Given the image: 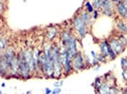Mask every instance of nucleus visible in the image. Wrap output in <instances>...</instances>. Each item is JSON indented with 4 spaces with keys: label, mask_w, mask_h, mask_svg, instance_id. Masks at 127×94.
<instances>
[{
    "label": "nucleus",
    "mask_w": 127,
    "mask_h": 94,
    "mask_svg": "<svg viewBox=\"0 0 127 94\" xmlns=\"http://www.w3.org/2000/svg\"><path fill=\"white\" fill-rule=\"evenodd\" d=\"M45 54H46V62L43 65L42 70L47 77H53L54 75V68H53V59L52 54H51V47L47 45L45 48Z\"/></svg>",
    "instance_id": "1"
},
{
    "label": "nucleus",
    "mask_w": 127,
    "mask_h": 94,
    "mask_svg": "<svg viewBox=\"0 0 127 94\" xmlns=\"http://www.w3.org/2000/svg\"><path fill=\"white\" fill-rule=\"evenodd\" d=\"M59 49L60 47L57 45H53L51 47V54H52V59H53V68H54V75L53 77L59 78L61 74L63 73V66L60 60V56H59Z\"/></svg>",
    "instance_id": "2"
},
{
    "label": "nucleus",
    "mask_w": 127,
    "mask_h": 94,
    "mask_svg": "<svg viewBox=\"0 0 127 94\" xmlns=\"http://www.w3.org/2000/svg\"><path fill=\"white\" fill-rule=\"evenodd\" d=\"M73 26L75 30L79 34L80 38L84 39L87 34V25L85 23V21L80 16H77L73 20Z\"/></svg>",
    "instance_id": "3"
},
{
    "label": "nucleus",
    "mask_w": 127,
    "mask_h": 94,
    "mask_svg": "<svg viewBox=\"0 0 127 94\" xmlns=\"http://www.w3.org/2000/svg\"><path fill=\"white\" fill-rule=\"evenodd\" d=\"M71 64H72V68L74 69L75 71H82L84 70L85 67V58L83 57V54L81 52H78L75 57L72 58L71 60Z\"/></svg>",
    "instance_id": "4"
},
{
    "label": "nucleus",
    "mask_w": 127,
    "mask_h": 94,
    "mask_svg": "<svg viewBox=\"0 0 127 94\" xmlns=\"http://www.w3.org/2000/svg\"><path fill=\"white\" fill-rule=\"evenodd\" d=\"M108 42H109V45L112 48V50L116 53L118 56L124 52L125 46L122 44V42H121V41L118 38H112V39L109 40Z\"/></svg>",
    "instance_id": "5"
},
{
    "label": "nucleus",
    "mask_w": 127,
    "mask_h": 94,
    "mask_svg": "<svg viewBox=\"0 0 127 94\" xmlns=\"http://www.w3.org/2000/svg\"><path fill=\"white\" fill-rule=\"evenodd\" d=\"M64 47L66 48V51H67L68 56L72 59L75 57V55L78 53V47H77V40H76V38L74 36H71L68 43L66 44V46Z\"/></svg>",
    "instance_id": "6"
},
{
    "label": "nucleus",
    "mask_w": 127,
    "mask_h": 94,
    "mask_svg": "<svg viewBox=\"0 0 127 94\" xmlns=\"http://www.w3.org/2000/svg\"><path fill=\"white\" fill-rule=\"evenodd\" d=\"M19 69H20V72H21L22 76L24 78H28L30 76V68H29V65L27 61L25 60V58L23 57V55L20 56L19 58Z\"/></svg>",
    "instance_id": "7"
},
{
    "label": "nucleus",
    "mask_w": 127,
    "mask_h": 94,
    "mask_svg": "<svg viewBox=\"0 0 127 94\" xmlns=\"http://www.w3.org/2000/svg\"><path fill=\"white\" fill-rule=\"evenodd\" d=\"M115 10L117 11L119 16L127 21V8L122 4V2L115 5Z\"/></svg>",
    "instance_id": "8"
},
{
    "label": "nucleus",
    "mask_w": 127,
    "mask_h": 94,
    "mask_svg": "<svg viewBox=\"0 0 127 94\" xmlns=\"http://www.w3.org/2000/svg\"><path fill=\"white\" fill-rule=\"evenodd\" d=\"M110 45H109V42H106V41H103L100 43V51H101V54L106 58L108 59V56H109V50H110Z\"/></svg>",
    "instance_id": "9"
},
{
    "label": "nucleus",
    "mask_w": 127,
    "mask_h": 94,
    "mask_svg": "<svg viewBox=\"0 0 127 94\" xmlns=\"http://www.w3.org/2000/svg\"><path fill=\"white\" fill-rule=\"evenodd\" d=\"M116 28L120 33H126L127 34V21L124 19H119L116 22Z\"/></svg>",
    "instance_id": "10"
},
{
    "label": "nucleus",
    "mask_w": 127,
    "mask_h": 94,
    "mask_svg": "<svg viewBox=\"0 0 127 94\" xmlns=\"http://www.w3.org/2000/svg\"><path fill=\"white\" fill-rule=\"evenodd\" d=\"M111 88L112 86H110L108 83L102 82V84L100 86V88L98 89V92L102 94H111Z\"/></svg>",
    "instance_id": "11"
},
{
    "label": "nucleus",
    "mask_w": 127,
    "mask_h": 94,
    "mask_svg": "<svg viewBox=\"0 0 127 94\" xmlns=\"http://www.w3.org/2000/svg\"><path fill=\"white\" fill-rule=\"evenodd\" d=\"M71 33H69L67 31H64L62 33V36H61V40H62V45L64 46H66V44L68 43L69 40L71 38Z\"/></svg>",
    "instance_id": "12"
},
{
    "label": "nucleus",
    "mask_w": 127,
    "mask_h": 94,
    "mask_svg": "<svg viewBox=\"0 0 127 94\" xmlns=\"http://www.w3.org/2000/svg\"><path fill=\"white\" fill-rule=\"evenodd\" d=\"M57 35V29L55 27H51V28H48V33H47V39L48 41H52L54 40V38Z\"/></svg>",
    "instance_id": "13"
},
{
    "label": "nucleus",
    "mask_w": 127,
    "mask_h": 94,
    "mask_svg": "<svg viewBox=\"0 0 127 94\" xmlns=\"http://www.w3.org/2000/svg\"><path fill=\"white\" fill-rule=\"evenodd\" d=\"M80 17L85 21V23L87 25V26L91 23V15H90L89 12H87L86 11H84V12H82L81 15H80Z\"/></svg>",
    "instance_id": "14"
},
{
    "label": "nucleus",
    "mask_w": 127,
    "mask_h": 94,
    "mask_svg": "<svg viewBox=\"0 0 127 94\" xmlns=\"http://www.w3.org/2000/svg\"><path fill=\"white\" fill-rule=\"evenodd\" d=\"M14 58V53H13V51H12V49H9L8 51H6L5 53V60L7 61V62L9 63V65H10V63H11V61L12 60V58Z\"/></svg>",
    "instance_id": "15"
},
{
    "label": "nucleus",
    "mask_w": 127,
    "mask_h": 94,
    "mask_svg": "<svg viewBox=\"0 0 127 94\" xmlns=\"http://www.w3.org/2000/svg\"><path fill=\"white\" fill-rule=\"evenodd\" d=\"M118 39L121 41V42H122L124 46L125 47L127 46V34L126 33H120L119 36H118Z\"/></svg>",
    "instance_id": "16"
},
{
    "label": "nucleus",
    "mask_w": 127,
    "mask_h": 94,
    "mask_svg": "<svg viewBox=\"0 0 127 94\" xmlns=\"http://www.w3.org/2000/svg\"><path fill=\"white\" fill-rule=\"evenodd\" d=\"M85 10H86V11L87 12H89V13H92L93 11H94V7H93V5H92V3H90L89 1H86L85 4Z\"/></svg>",
    "instance_id": "17"
},
{
    "label": "nucleus",
    "mask_w": 127,
    "mask_h": 94,
    "mask_svg": "<svg viewBox=\"0 0 127 94\" xmlns=\"http://www.w3.org/2000/svg\"><path fill=\"white\" fill-rule=\"evenodd\" d=\"M92 5H93L95 10H101V0H92Z\"/></svg>",
    "instance_id": "18"
},
{
    "label": "nucleus",
    "mask_w": 127,
    "mask_h": 94,
    "mask_svg": "<svg viewBox=\"0 0 127 94\" xmlns=\"http://www.w3.org/2000/svg\"><path fill=\"white\" fill-rule=\"evenodd\" d=\"M96 59L99 63H105L106 62V58L101 55V54H99V55H96Z\"/></svg>",
    "instance_id": "19"
},
{
    "label": "nucleus",
    "mask_w": 127,
    "mask_h": 94,
    "mask_svg": "<svg viewBox=\"0 0 127 94\" xmlns=\"http://www.w3.org/2000/svg\"><path fill=\"white\" fill-rule=\"evenodd\" d=\"M102 80H101V77H97L95 80V84H94V86H95V89L98 90L99 88H100V86H101V84H102Z\"/></svg>",
    "instance_id": "20"
},
{
    "label": "nucleus",
    "mask_w": 127,
    "mask_h": 94,
    "mask_svg": "<svg viewBox=\"0 0 127 94\" xmlns=\"http://www.w3.org/2000/svg\"><path fill=\"white\" fill-rule=\"evenodd\" d=\"M121 66H122V70L127 69V58H121Z\"/></svg>",
    "instance_id": "21"
},
{
    "label": "nucleus",
    "mask_w": 127,
    "mask_h": 94,
    "mask_svg": "<svg viewBox=\"0 0 127 94\" xmlns=\"http://www.w3.org/2000/svg\"><path fill=\"white\" fill-rule=\"evenodd\" d=\"M6 48V40L2 39L0 40V49H5Z\"/></svg>",
    "instance_id": "22"
},
{
    "label": "nucleus",
    "mask_w": 127,
    "mask_h": 94,
    "mask_svg": "<svg viewBox=\"0 0 127 94\" xmlns=\"http://www.w3.org/2000/svg\"><path fill=\"white\" fill-rule=\"evenodd\" d=\"M122 78L124 79V81L126 82V84H127V69H125V70H123L122 71Z\"/></svg>",
    "instance_id": "23"
},
{
    "label": "nucleus",
    "mask_w": 127,
    "mask_h": 94,
    "mask_svg": "<svg viewBox=\"0 0 127 94\" xmlns=\"http://www.w3.org/2000/svg\"><path fill=\"white\" fill-rule=\"evenodd\" d=\"M92 13H93L92 17H93L94 19H97V18H98V16H99V13H98V10H94V11H93Z\"/></svg>",
    "instance_id": "24"
},
{
    "label": "nucleus",
    "mask_w": 127,
    "mask_h": 94,
    "mask_svg": "<svg viewBox=\"0 0 127 94\" xmlns=\"http://www.w3.org/2000/svg\"><path fill=\"white\" fill-rule=\"evenodd\" d=\"M62 85H63V82H62V81H56V82L54 83V86H55L56 88H60Z\"/></svg>",
    "instance_id": "25"
},
{
    "label": "nucleus",
    "mask_w": 127,
    "mask_h": 94,
    "mask_svg": "<svg viewBox=\"0 0 127 94\" xmlns=\"http://www.w3.org/2000/svg\"><path fill=\"white\" fill-rule=\"evenodd\" d=\"M111 93H120V91H119V89L115 88V87H112L111 88Z\"/></svg>",
    "instance_id": "26"
},
{
    "label": "nucleus",
    "mask_w": 127,
    "mask_h": 94,
    "mask_svg": "<svg viewBox=\"0 0 127 94\" xmlns=\"http://www.w3.org/2000/svg\"><path fill=\"white\" fill-rule=\"evenodd\" d=\"M61 91H62V90H61L60 88H56V89L52 91V93L53 94H58V93H61Z\"/></svg>",
    "instance_id": "27"
},
{
    "label": "nucleus",
    "mask_w": 127,
    "mask_h": 94,
    "mask_svg": "<svg viewBox=\"0 0 127 94\" xmlns=\"http://www.w3.org/2000/svg\"><path fill=\"white\" fill-rule=\"evenodd\" d=\"M111 1L114 3V4H115V5H116V4H118V3H121V2H122L123 0H111Z\"/></svg>",
    "instance_id": "28"
},
{
    "label": "nucleus",
    "mask_w": 127,
    "mask_h": 94,
    "mask_svg": "<svg viewBox=\"0 0 127 94\" xmlns=\"http://www.w3.org/2000/svg\"><path fill=\"white\" fill-rule=\"evenodd\" d=\"M95 66H96V67L94 68V70H95V71H98V70L100 69V67H101V66H100V63H99V64H97V65H95Z\"/></svg>",
    "instance_id": "29"
},
{
    "label": "nucleus",
    "mask_w": 127,
    "mask_h": 94,
    "mask_svg": "<svg viewBox=\"0 0 127 94\" xmlns=\"http://www.w3.org/2000/svg\"><path fill=\"white\" fill-rule=\"evenodd\" d=\"M4 72H5V71H4V69L0 66V74H3V73H4Z\"/></svg>",
    "instance_id": "30"
},
{
    "label": "nucleus",
    "mask_w": 127,
    "mask_h": 94,
    "mask_svg": "<svg viewBox=\"0 0 127 94\" xmlns=\"http://www.w3.org/2000/svg\"><path fill=\"white\" fill-rule=\"evenodd\" d=\"M51 92H52V91H51V90H50L49 89H46V93H47V94L51 93Z\"/></svg>",
    "instance_id": "31"
},
{
    "label": "nucleus",
    "mask_w": 127,
    "mask_h": 94,
    "mask_svg": "<svg viewBox=\"0 0 127 94\" xmlns=\"http://www.w3.org/2000/svg\"><path fill=\"white\" fill-rule=\"evenodd\" d=\"M122 93H125V94H127V88L125 89H124V90H123V91H122Z\"/></svg>",
    "instance_id": "32"
},
{
    "label": "nucleus",
    "mask_w": 127,
    "mask_h": 94,
    "mask_svg": "<svg viewBox=\"0 0 127 94\" xmlns=\"http://www.w3.org/2000/svg\"><path fill=\"white\" fill-rule=\"evenodd\" d=\"M2 9V5H1V3H0V10Z\"/></svg>",
    "instance_id": "33"
},
{
    "label": "nucleus",
    "mask_w": 127,
    "mask_h": 94,
    "mask_svg": "<svg viewBox=\"0 0 127 94\" xmlns=\"http://www.w3.org/2000/svg\"><path fill=\"white\" fill-rule=\"evenodd\" d=\"M1 60H2V58H1V55H0V62H1Z\"/></svg>",
    "instance_id": "34"
},
{
    "label": "nucleus",
    "mask_w": 127,
    "mask_h": 94,
    "mask_svg": "<svg viewBox=\"0 0 127 94\" xmlns=\"http://www.w3.org/2000/svg\"><path fill=\"white\" fill-rule=\"evenodd\" d=\"M1 92H2V91H1V90H0V93H1Z\"/></svg>",
    "instance_id": "35"
}]
</instances>
